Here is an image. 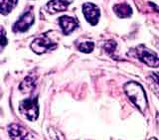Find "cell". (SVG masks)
Wrapping results in <instances>:
<instances>
[{
	"mask_svg": "<svg viewBox=\"0 0 159 140\" xmlns=\"http://www.w3.org/2000/svg\"><path fill=\"white\" fill-rule=\"evenodd\" d=\"M124 91H125L129 99L134 103L139 111L144 112L147 107V99L145 96L143 88L139 84L135 82H129L124 86Z\"/></svg>",
	"mask_w": 159,
	"mask_h": 140,
	"instance_id": "obj_1",
	"label": "cell"
},
{
	"mask_svg": "<svg viewBox=\"0 0 159 140\" xmlns=\"http://www.w3.org/2000/svg\"><path fill=\"white\" fill-rule=\"evenodd\" d=\"M19 111L30 121L36 120L39 116V106L37 97L24 99L19 104Z\"/></svg>",
	"mask_w": 159,
	"mask_h": 140,
	"instance_id": "obj_2",
	"label": "cell"
},
{
	"mask_svg": "<svg viewBox=\"0 0 159 140\" xmlns=\"http://www.w3.org/2000/svg\"><path fill=\"white\" fill-rule=\"evenodd\" d=\"M136 52V57L140 60V61L144 64H146L147 66L152 67V68H157L159 67V58L157 55L151 50L144 46H139L135 49Z\"/></svg>",
	"mask_w": 159,
	"mask_h": 140,
	"instance_id": "obj_3",
	"label": "cell"
},
{
	"mask_svg": "<svg viewBox=\"0 0 159 140\" xmlns=\"http://www.w3.org/2000/svg\"><path fill=\"white\" fill-rule=\"evenodd\" d=\"M56 46L57 44L48 37V34L42 35L41 37L35 39L31 43V49L38 55L46 53L50 50L56 48Z\"/></svg>",
	"mask_w": 159,
	"mask_h": 140,
	"instance_id": "obj_4",
	"label": "cell"
},
{
	"mask_svg": "<svg viewBox=\"0 0 159 140\" xmlns=\"http://www.w3.org/2000/svg\"><path fill=\"white\" fill-rule=\"evenodd\" d=\"M34 23V14L31 10L25 12L13 26L14 32H26Z\"/></svg>",
	"mask_w": 159,
	"mask_h": 140,
	"instance_id": "obj_5",
	"label": "cell"
},
{
	"mask_svg": "<svg viewBox=\"0 0 159 140\" xmlns=\"http://www.w3.org/2000/svg\"><path fill=\"white\" fill-rule=\"evenodd\" d=\"M83 13L86 17L87 21L91 25H96L98 22L99 19V9L93 3H84L83 5Z\"/></svg>",
	"mask_w": 159,
	"mask_h": 140,
	"instance_id": "obj_6",
	"label": "cell"
},
{
	"mask_svg": "<svg viewBox=\"0 0 159 140\" xmlns=\"http://www.w3.org/2000/svg\"><path fill=\"white\" fill-rule=\"evenodd\" d=\"M59 24H60V26H61L64 34H66V35L72 33L74 30L79 26V23L77 20L73 17H70V16L60 17Z\"/></svg>",
	"mask_w": 159,
	"mask_h": 140,
	"instance_id": "obj_7",
	"label": "cell"
},
{
	"mask_svg": "<svg viewBox=\"0 0 159 140\" xmlns=\"http://www.w3.org/2000/svg\"><path fill=\"white\" fill-rule=\"evenodd\" d=\"M8 132L10 134V137L13 140H23L25 138H28V132L26 129L16 123L10 124L8 127Z\"/></svg>",
	"mask_w": 159,
	"mask_h": 140,
	"instance_id": "obj_8",
	"label": "cell"
},
{
	"mask_svg": "<svg viewBox=\"0 0 159 140\" xmlns=\"http://www.w3.org/2000/svg\"><path fill=\"white\" fill-rule=\"evenodd\" d=\"M70 2L67 0H51L47 3V10L49 13H57L67 10Z\"/></svg>",
	"mask_w": 159,
	"mask_h": 140,
	"instance_id": "obj_9",
	"label": "cell"
},
{
	"mask_svg": "<svg viewBox=\"0 0 159 140\" xmlns=\"http://www.w3.org/2000/svg\"><path fill=\"white\" fill-rule=\"evenodd\" d=\"M113 11L118 17L120 18H126L129 17L132 14V10L130 6L125 3H121V4H116L114 5L113 7Z\"/></svg>",
	"mask_w": 159,
	"mask_h": 140,
	"instance_id": "obj_10",
	"label": "cell"
},
{
	"mask_svg": "<svg viewBox=\"0 0 159 140\" xmlns=\"http://www.w3.org/2000/svg\"><path fill=\"white\" fill-rule=\"evenodd\" d=\"M17 0H0V13L7 15L16 6Z\"/></svg>",
	"mask_w": 159,
	"mask_h": 140,
	"instance_id": "obj_11",
	"label": "cell"
},
{
	"mask_svg": "<svg viewBox=\"0 0 159 140\" xmlns=\"http://www.w3.org/2000/svg\"><path fill=\"white\" fill-rule=\"evenodd\" d=\"M34 87H35V79L31 77H27L21 84H20L19 89L24 93H28L32 91Z\"/></svg>",
	"mask_w": 159,
	"mask_h": 140,
	"instance_id": "obj_12",
	"label": "cell"
},
{
	"mask_svg": "<svg viewBox=\"0 0 159 140\" xmlns=\"http://www.w3.org/2000/svg\"><path fill=\"white\" fill-rule=\"evenodd\" d=\"M93 47H94V44L93 42H89V41H87V42H83L79 45V50L83 53H91L93 50Z\"/></svg>",
	"mask_w": 159,
	"mask_h": 140,
	"instance_id": "obj_13",
	"label": "cell"
},
{
	"mask_svg": "<svg viewBox=\"0 0 159 140\" xmlns=\"http://www.w3.org/2000/svg\"><path fill=\"white\" fill-rule=\"evenodd\" d=\"M114 46H116V42L113 41H109L106 44V46H104V49H106V51L108 53V54H112V52L114 51Z\"/></svg>",
	"mask_w": 159,
	"mask_h": 140,
	"instance_id": "obj_14",
	"label": "cell"
},
{
	"mask_svg": "<svg viewBox=\"0 0 159 140\" xmlns=\"http://www.w3.org/2000/svg\"><path fill=\"white\" fill-rule=\"evenodd\" d=\"M7 43H8V41H7L6 37H5V35L3 33H0V52L4 49V47L6 46Z\"/></svg>",
	"mask_w": 159,
	"mask_h": 140,
	"instance_id": "obj_15",
	"label": "cell"
},
{
	"mask_svg": "<svg viewBox=\"0 0 159 140\" xmlns=\"http://www.w3.org/2000/svg\"><path fill=\"white\" fill-rule=\"evenodd\" d=\"M152 78L158 84H159V73H154L152 74Z\"/></svg>",
	"mask_w": 159,
	"mask_h": 140,
	"instance_id": "obj_16",
	"label": "cell"
},
{
	"mask_svg": "<svg viewBox=\"0 0 159 140\" xmlns=\"http://www.w3.org/2000/svg\"><path fill=\"white\" fill-rule=\"evenodd\" d=\"M150 140H157V139H156V138H154V137H153V138H151Z\"/></svg>",
	"mask_w": 159,
	"mask_h": 140,
	"instance_id": "obj_17",
	"label": "cell"
},
{
	"mask_svg": "<svg viewBox=\"0 0 159 140\" xmlns=\"http://www.w3.org/2000/svg\"><path fill=\"white\" fill-rule=\"evenodd\" d=\"M23 140H28V138H25V139H23Z\"/></svg>",
	"mask_w": 159,
	"mask_h": 140,
	"instance_id": "obj_18",
	"label": "cell"
}]
</instances>
